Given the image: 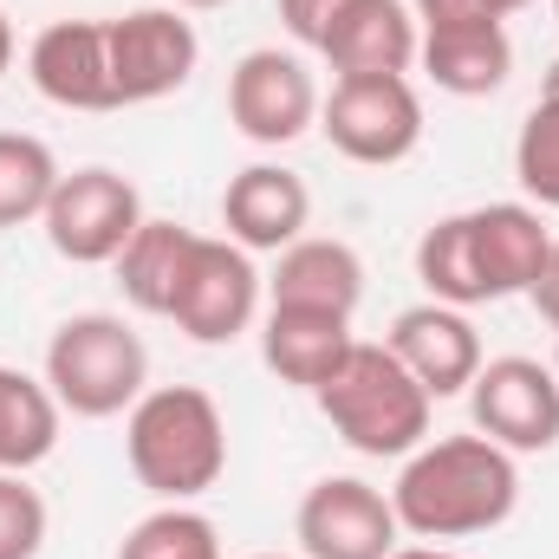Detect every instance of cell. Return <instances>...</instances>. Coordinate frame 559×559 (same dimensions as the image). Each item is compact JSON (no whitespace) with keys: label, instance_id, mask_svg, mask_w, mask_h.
Segmentation results:
<instances>
[{"label":"cell","instance_id":"4fadbf2b","mask_svg":"<svg viewBox=\"0 0 559 559\" xmlns=\"http://www.w3.org/2000/svg\"><path fill=\"white\" fill-rule=\"evenodd\" d=\"M384 345L397 352V365L417 378L429 397H455L475 384L481 371V338L468 325L462 306H442V299H423V306H404L384 332Z\"/></svg>","mask_w":559,"mask_h":559},{"label":"cell","instance_id":"6da1fadb","mask_svg":"<svg viewBox=\"0 0 559 559\" xmlns=\"http://www.w3.org/2000/svg\"><path fill=\"white\" fill-rule=\"evenodd\" d=\"M521 501V468L501 442L475 436H436L404 455V475L391 488L397 527L417 540H468L495 534Z\"/></svg>","mask_w":559,"mask_h":559},{"label":"cell","instance_id":"7a4b0ae2","mask_svg":"<svg viewBox=\"0 0 559 559\" xmlns=\"http://www.w3.org/2000/svg\"><path fill=\"white\" fill-rule=\"evenodd\" d=\"M131 475L156 501H195L228 468V423L202 384H156L124 417Z\"/></svg>","mask_w":559,"mask_h":559},{"label":"cell","instance_id":"3957f363","mask_svg":"<svg viewBox=\"0 0 559 559\" xmlns=\"http://www.w3.org/2000/svg\"><path fill=\"white\" fill-rule=\"evenodd\" d=\"M319 397V411L325 423L358 449V455H411L423 449V436H429V391H423L417 378L397 365V352L391 345H352V358L312 391Z\"/></svg>","mask_w":559,"mask_h":559},{"label":"cell","instance_id":"ba28073f","mask_svg":"<svg viewBox=\"0 0 559 559\" xmlns=\"http://www.w3.org/2000/svg\"><path fill=\"white\" fill-rule=\"evenodd\" d=\"M468 411L488 442L508 455H540L559 442V378L540 358H481L468 384Z\"/></svg>","mask_w":559,"mask_h":559},{"label":"cell","instance_id":"5b68a950","mask_svg":"<svg viewBox=\"0 0 559 559\" xmlns=\"http://www.w3.org/2000/svg\"><path fill=\"white\" fill-rule=\"evenodd\" d=\"M319 131L345 163L391 169L423 143V98L404 72H371V79H338L332 98H319Z\"/></svg>","mask_w":559,"mask_h":559},{"label":"cell","instance_id":"5bb4252c","mask_svg":"<svg viewBox=\"0 0 559 559\" xmlns=\"http://www.w3.org/2000/svg\"><path fill=\"white\" fill-rule=\"evenodd\" d=\"M222 222H228V241L248 248V254H280L306 235L312 222V189L306 176L280 169V163H248L228 189H222Z\"/></svg>","mask_w":559,"mask_h":559},{"label":"cell","instance_id":"52a82bcc","mask_svg":"<svg viewBox=\"0 0 559 559\" xmlns=\"http://www.w3.org/2000/svg\"><path fill=\"white\" fill-rule=\"evenodd\" d=\"M293 534H299V554L306 559H391L404 547L391 495L358 481V475L312 481L299 514H293Z\"/></svg>","mask_w":559,"mask_h":559},{"label":"cell","instance_id":"2e32d148","mask_svg":"<svg viewBox=\"0 0 559 559\" xmlns=\"http://www.w3.org/2000/svg\"><path fill=\"white\" fill-rule=\"evenodd\" d=\"M423 46V26L404 0H352L332 33H325V59L338 79H371V72H411Z\"/></svg>","mask_w":559,"mask_h":559},{"label":"cell","instance_id":"44dd1931","mask_svg":"<svg viewBox=\"0 0 559 559\" xmlns=\"http://www.w3.org/2000/svg\"><path fill=\"white\" fill-rule=\"evenodd\" d=\"M59 397L46 391V378H26L13 365H0V475H26L59 449Z\"/></svg>","mask_w":559,"mask_h":559},{"label":"cell","instance_id":"f1b7e54d","mask_svg":"<svg viewBox=\"0 0 559 559\" xmlns=\"http://www.w3.org/2000/svg\"><path fill=\"white\" fill-rule=\"evenodd\" d=\"M527 299L540 306V319L559 332V241H554V254H547V267H540V280L527 286Z\"/></svg>","mask_w":559,"mask_h":559},{"label":"cell","instance_id":"8fae6325","mask_svg":"<svg viewBox=\"0 0 559 559\" xmlns=\"http://www.w3.org/2000/svg\"><path fill=\"white\" fill-rule=\"evenodd\" d=\"M228 118L248 143H267V150L306 138L319 124V85H312L306 59H293L280 46L241 52L228 72Z\"/></svg>","mask_w":559,"mask_h":559},{"label":"cell","instance_id":"d4e9b609","mask_svg":"<svg viewBox=\"0 0 559 559\" xmlns=\"http://www.w3.org/2000/svg\"><path fill=\"white\" fill-rule=\"evenodd\" d=\"M514 176L534 209H559V98H540L514 138Z\"/></svg>","mask_w":559,"mask_h":559},{"label":"cell","instance_id":"d590c367","mask_svg":"<svg viewBox=\"0 0 559 559\" xmlns=\"http://www.w3.org/2000/svg\"><path fill=\"white\" fill-rule=\"evenodd\" d=\"M554 378H559V358H554Z\"/></svg>","mask_w":559,"mask_h":559},{"label":"cell","instance_id":"4dcf8cb0","mask_svg":"<svg viewBox=\"0 0 559 559\" xmlns=\"http://www.w3.org/2000/svg\"><path fill=\"white\" fill-rule=\"evenodd\" d=\"M7 66H13V26H7V13H0V79H7Z\"/></svg>","mask_w":559,"mask_h":559},{"label":"cell","instance_id":"cb8c5ba5","mask_svg":"<svg viewBox=\"0 0 559 559\" xmlns=\"http://www.w3.org/2000/svg\"><path fill=\"white\" fill-rule=\"evenodd\" d=\"M118 559H222V534L189 501H163L118 540Z\"/></svg>","mask_w":559,"mask_h":559},{"label":"cell","instance_id":"1f68e13d","mask_svg":"<svg viewBox=\"0 0 559 559\" xmlns=\"http://www.w3.org/2000/svg\"><path fill=\"white\" fill-rule=\"evenodd\" d=\"M521 7H534V0H488V13H495V20H508V13H521Z\"/></svg>","mask_w":559,"mask_h":559},{"label":"cell","instance_id":"836d02e7","mask_svg":"<svg viewBox=\"0 0 559 559\" xmlns=\"http://www.w3.org/2000/svg\"><path fill=\"white\" fill-rule=\"evenodd\" d=\"M176 7H195V13H209V7H228V0H176Z\"/></svg>","mask_w":559,"mask_h":559},{"label":"cell","instance_id":"9a60e30c","mask_svg":"<svg viewBox=\"0 0 559 559\" xmlns=\"http://www.w3.org/2000/svg\"><path fill=\"white\" fill-rule=\"evenodd\" d=\"M468 248H475L488 299H508V293H527L540 280L554 235H547L534 202H488V209H468Z\"/></svg>","mask_w":559,"mask_h":559},{"label":"cell","instance_id":"ffe728a7","mask_svg":"<svg viewBox=\"0 0 559 559\" xmlns=\"http://www.w3.org/2000/svg\"><path fill=\"white\" fill-rule=\"evenodd\" d=\"M189 254H195V228L143 215V228L124 241V254H118L111 267H118V286H124V299H131L138 312L169 319V306H176V286H182Z\"/></svg>","mask_w":559,"mask_h":559},{"label":"cell","instance_id":"e575fe53","mask_svg":"<svg viewBox=\"0 0 559 559\" xmlns=\"http://www.w3.org/2000/svg\"><path fill=\"white\" fill-rule=\"evenodd\" d=\"M254 559H286V554H254Z\"/></svg>","mask_w":559,"mask_h":559},{"label":"cell","instance_id":"30bf717a","mask_svg":"<svg viewBox=\"0 0 559 559\" xmlns=\"http://www.w3.org/2000/svg\"><path fill=\"white\" fill-rule=\"evenodd\" d=\"M105 46H111V85H118V111L124 105H156L169 92L189 85L202 39L176 7H138L124 20H105Z\"/></svg>","mask_w":559,"mask_h":559},{"label":"cell","instance_id":"f546056e","mask_svg":"<svg viewBox=\"0 0 559 559\" xmlns=\"http://www.w3.org/2000/svg\"><path fill=\"white\" fill-rule=\"evenodd\" d=\"M391 559H455V554L449 547H397Z\"/></svg>","mask_w":559,"mask_h":559},{"label":"cell","instance_id":"ac0fdd59","mask_svg":"<svg viewBox=\"0 0 559 559\" xmlns=\"http://www.w3.org/2000/svg\"><path fill=\"white\" fill-rule=\"evenodd\" d=\"M352 319L338 312H306V306H274L267 325H261V358L280 384H299V391H319L345 358H352Z\"/></svg>","mask_w":559,"mask_h":559},{"label":"cell","instance_id":"8d00e7d4","mask_svg":"<svg viewBox=\"0 0 559 559\" xmlns=\"http://www.w3.org/2000/svg\"><path fill=\"white\" fill-rule=\"evenodd\" d=\"M554 20H559V0H554Z\"/></svg>","mask_w":559,"mask_h":559},{"label":"cell","instance_id":"4316f807","mask_svg":"<svg viewBox=\"0 0 559 559\" xmlns=\"http://www.w3.org/2000/svg\"><path fill=\"white\" fill-rule=\"evenodd\" d=\"M352 0H280V20H286V33L299 39V46H325V33H332V20L345 13Z\"/></svg>","mask_w":559,"mask_h":559},{"label":"cell","instance_id":"7c38bea8","mask_svg":"<svg viewBox=\"0 0 559 559\" xmlns=\"http://www.w3.org/2000/svg\"><path fill=\"white\" fill-rule=\"evenodd\" d=\"M26 79L59 111H118L105 20H52L26 46Z\"/></svg>","mask_w":559,"mask_h":559},{"label":"cell","instance_id":"7402d4cb","mask_svg":"<svg viewBox=\"0 0 559 559\" xmlns=\"http://www.w3.org/2000/svg\"><path fill=\"white\" fill-rule=\"evenodd\" d=\"M417 280L429 286V299L442 306H488V286H481V267H475V248H468V215H442L429 222L417 241Z\"/></svg>","mask_w":559,"mask_h":559},{"label":"cell","instance_id":"d6986e66","mask_svg":"<svg viewBox=\"0 0 559 559\" xmlns=\"http://www.w3.org/2000/svg\"><path fill=\"white\" fill-rule=\"evenodd\" d=\"M274 306H306V312H338L352 319L358 299H365V261L345 248V241H319V235H299L293 248H280L274 267Z\"/></svg>","mask_w":559,"mask_h":559},{"label":"cell","instance_id":"e0dca14e","mask_svg":"<svg viewBox=\"0 0 559 559\" xmlns=\"http://www.w3.org/2000/svg\"><path fill=\"white\" fill-rule=\"evenodd\" d=\"M423 72L449 98H495L514 72V39L501 20H462V26H429L417 46Z\"/></svg>","mask_w":559,"mask_h":559},{"label":"cell","instance_id":"8992f818","mask_svg":"<svg viewBox=\"0 0 559 559\" xmlns=\"http://www.w3.org/2000/svg\"><path fill=\"white\" fill-rule=\"evenodd\" d=\"M39 228H46V241H52L59 261H72V267H105V261L124 254V241L143 228V195H138L131 176H118V169H105V163H85V169L59 176V189H52Z\"/></svg>","mask_w":559,"mask_h":559},{"label":"cell","instance_id":"83f0119b","mask_svg":"<svg viewBox=\"0 0 559 559\" xmlns=\"http://www.w3.org/2000/svg\"><path fill=\"white\" fill-rule=\"evenodd\" d=\"M411 13H417V26H462V20H495L488 13V0H411Z\"/></svg>","mask_w":559,"mask_h":559},{"label":"cell","instance_id":"603a6c76","mask_svg":"<svg viewBox=\"0 0 559 559\" xmlns=\"http://www.w3.org/2000/svg\"><path fill=\"white\" fill-rule=\"evenodd\" d=\"M59 156L46 138H26V131H0V228H20V222H39L52 189H59Z\"/></svg>","mask_w":559,"mask_h":559},{"label":"cell","instance_id":"9c48e42d","mask_svg":"<svg viewBox=\"0 0 559 559\" xmlns=\"http://www.w3.org/2000/svg\"><path fill=\"white\" fill-rule=\"evenodd\" d=\"M261 312V274H254V254L235 248V241H215V235H195V254L182 267L176 286V332H189L195 345H228L254 325Z\"/></svg>","mask_w":559,"mask_h":559},{"label":"cell","instance_id":"d6a6232c","mask_svg":"<svg viewBox=\"0 0 559 559\" xmlns=\"http://www.w3.org/2000/svg\"><path fill=\"white\" fill-rule=\"evenodd\" d=\"M540 98H559V59L547 66V79H540Z\"/></svg>","mask_w":559,"mask_h":559},{"label":"cell","instance_id":"484cf974","mask_svg":"<svg viewBox=\"0 0 559 559\" xmlns=\"http://www.w3.org/2000/svg\"><path fill=\"white\" fill-rule=\"evenodd\" d=\"M46 527L39 488H26V475H0V559H39Z\"/></svg>","mask_w":559,"mask_h":559},{"label":"cell","instance_id":"277c9868","mask_svg":"<svg viewBox=\"0 0 559 559\" xmlns=\"http://www.w3.org/2000/svg\"><path fill=\"white\" fill-rule=\"evenodd\" d=\"M46 391L72 417H131L150 391V352L118 312H72L46 338Z\"/></svg>","mask_w":559,"mask_h":559}]
</instances>
